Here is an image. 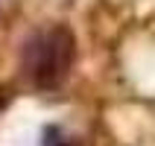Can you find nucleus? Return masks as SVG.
<instances>
[{
    "mask_svg": "<svg viewBox=\"0 0 155 146\" xmlns=\"http://www.w3.org/2000/svg\"><path fill=\"white\" fill-rule=\"evenodd\" d=\"M76 59L73 32L61 24H50L29 32L21 44V73L35 91H50L70 73Z\"/></svg>",
    "mask_w": 155,
    "mask_h": 146,
    "instance_id": "1",
    "label": "nucleus"
},
{
    "mask_svg": "<svg viewBox=\"0 0 155 146\" xmlns=\"http://www.w3.org/2000/svg\"><path fill=\"white\" fill-rule=\"evenodd\" d=\"M38 146H73V138L61 126H47L41 131V143Z\"/></svg>",
    "mask_w": 155,
    "mask_h": 146,
    "instance_id": "2",
    "label": "nucleus"
}]
</instances>
